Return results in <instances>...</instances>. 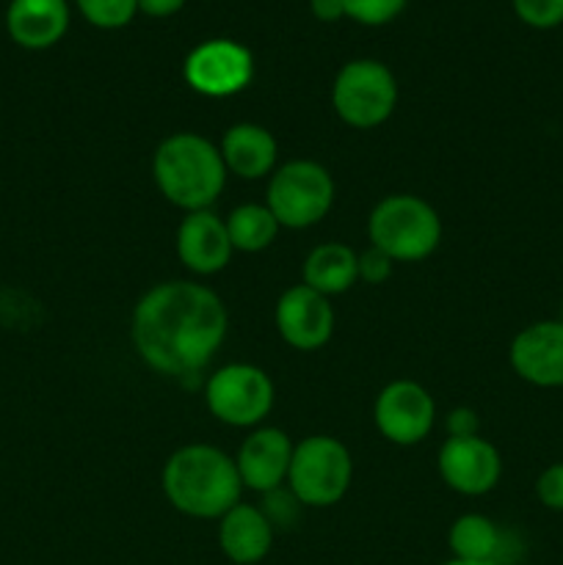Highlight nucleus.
I'll return each instance as SVG.
<instances>
[{
    "label": "nucleus",
    "instance_id": "1",
    "mask_svg": "<svg viewBox=\"0 0 563 565\" xmlns=\"http://www.w3.org/2000/svg\"><path fill=\"white\" fill-rule=\"evenodd\" d=\"M230 329L224 301L196 281H160L132 309L130 337L144 364L185 379L210 364Z\"/></svg>",
    "mask_w": 563,
    "mask_h": 565
},
{
    "label": "nucleus",
    "instance_id": "2",
    "mask_svg": "<svg viewBox=\"0 0 563 565\" xmlns=\"http://www.w3.org/2000/svg\"><path fill=\"white\" fill-rule=\"evenodd\" d=\"M160 486L174 511L202 522L224 516L241 502L243 491L235 458L213 445H185L171 452Z\"/></svg>",
    "mask_w": 563,
    "mask_h": 565
},
{
    "label": "nucleus",
    "instance_id": "3",
    "mask_svg": "<svg viewBox=\"0 0 563 565\" xmlns=\"http://www.w3.org/2000/svg\"><path fill=\"white\" fill-rule=\"evenodd\" d=\"M152 177L166 202L185 213H196L213 207L230 171L210 138L199 132H174L155 149Z\"/></svg>",
    "mask_w": 563,
    "mask_h": 565
},
{
    "label": "nucleus",
    "instance_id": "4",
    "mask_svg": "<svg viewBox=\"0 0 563 565\" xmlns=\"http://www.w3.org/2000/svg\"><path fill=\"white\" fill-rule=\"evenodd\" d=\"M368 237L392 263H423L439 248L442 218L425 199L392 193L370 213Z\"/></svg>",
    "mask_w": 563,
    "mask_h": 565
},
{
    "label": "nucleus",
    "instance_id": "5",
    "mask_svg": "<svg viewBox=\"0 0 563 565\" xmlns=\"http://www.w3.org/2000/svg\"><path fill=\"white\" fill-rule=\"evenodd\" d=\"M334 193V180L326 166L315 160H287L270 174L265 204L282 230H309L329 215Z\"/></svg>",
    "mask_w": 563,
    "mask_h": 565
},
{
    "label": "nucleus",
    "instance_id": "6",
    "mask_svg": "<svg viewBox=\"0 0 563 565\" xmlns=\"http://www.w3.org/2000/svg\"><path fill=\"white\" fill-rule=\"evenodd\" d=\"M353 461L348 447L334 436H307L293 447L287 486L290 494L307 508H331L348 494Z\"/></svg>",
    "mask_w": 563,
    "mask_h": 565
},
{
    "label": "nucleus",
    "instance_id": "7",
    "mask_svg": "<svg viewBox=\"0 0 563 565\" xmlns=\"http://www.w3.org/2000/svg\"><path fill=\"white\" fill-rule=\"evenodd\" d=\"M334 114L357 130L384 125L397 105V81L386 64L375 58H353L340 66L331 86Z\"/></svg>",
    "mask_w": 563,
    "mask_h": 565
},
{
    "label": "nucleus",
    "instance_id": "8",
    "mask_svg": "<svg viewBox=\"0 0 563 565\" xmlns=\"http://www.w3.org/2000/svg\"><path fill=\"white\" fill-rule=\"evenodd\" d=\"M204 403L219 423L257 428L274 408V381L257 364H224L204 384Z\"/></svg>",
    "mask_w": 563,
    "mask_h": 565
},
{
    "label": "nucleus",
    "instance_id": "9",
    "mask_svg": "<svg viewBox=\"0 0 563 565\" xmlns=\"http://www.w3.org/2000/svg\"><path fill=\"white\" fill-rule=\"evenodd\" d=\"M182 77L202 97H232L252 83L254 55L235 39H208L185 55Z\"/></svg>",
    "mask_w": 563,
    "mask_h": 565
},
{
    "label": "nucleus",
    "instance_id": "10",
    "mask_svg": "<svg viewBox=\"0 0 563 565\" xmlns=\"http://www.w3.org/2000/svg\"><path fill=\"white\" fill-rule=\"evenodd\" d=\"M373 419L386 441L412 447L428 439V434L434 430L436 403L431 392L417 381H392L375 397Z\"/></svg>",
    "mask_w": 563,
    "mask_h": 565
},
{
    "label": "nucleus",
    "instance_id": "11",
    "mask_svg": "<svg viewBox=\"0 0 563 565\" xmlns=\"http://www.w3.org/2000/svg\"><path fill=\"white\" fill-rule=\"evenodd\" d=\"M447 489L464 497H484L497 489L502 478V458L497 447L480 434L447 436L436 458Z\"/></svg>",
    "mask_w": 563,
    "mask_h": 565
},
{
    "label": "nucleus",
    "instance_id": "12",
    "mask_svg": "<svg viewBox=\"0 0 563 565\" xmlns=\"http://www.w3.org/2000/svg\"><path fill=\"white\" fill-rule=\"evenodd\" d=\"M508 362L513 373L539 390H561L563 386V323L561 320H539L519 331L508 348Z\"/></svg>",
    "mask_w": 563,
    "mask_h": 565
},
{
    "label": "nucleus",
    "instance_id": "13",
    "mask_svg": "<svg viewBox=\"0 0 563 565\" xmlns=\"http://www.w3.org/2000/svg\"><path fill=\"white\" fill-rule=\"evenodd\" d=\"M274 323L282 340L296 351H318L334 334V309L329 298L296 285L285 290L276 301Z\"/></svg>",
    "mask_w": 563,
    "mask_h": 565
},
{
    "label": "nucleus",
    "instance_id": "14",
    "mask_svg": "<svg viewBox=\"0 0 563 565\" xmlns=\"http://www.w3.org/2000/svg\"><path fill=\"white\" fill-rule=\"evenodd\" d=\"M293 441L279 428H254L243 439L241 450L235 456L237 475H241L243 489H252L257 494H270L287 483L293 461Z\"/></svg>",
    "mask_w": 563,
    "mask_h": 565
},
{
    "label": "nucleus",
    "instance_id": "15",
    "mask_svg": "<svg viewBox=\"0 0 563 565\" xmlns=\"http://www.w3.org/2000/svg\"><path fill=\"white\" fill-rule=\"evenodd\" d=\"M232 254L235 248H232L224 218H219L213 210L185 213V218L177 226V257L191 274H219L230 265Z\"/></svg>",
    "mask_w": 563,
    "mask_h": 565
},
{
    "label": "nucleus",
    "instance_id": "16",
    "mask_svg": "<svg viewBox=\"0 0 563 565\" xmlns=\"http://www.w3.org/2000/svg\"><path fill=\"white\" fill-rule=\"evenodd\" d=\"M66 0H11L6 9V31L22 50H50L70 31Z\"/></svg>",
    "mask_w": 563,
    "mask_h": 565
},
{
    "label": "nucleus",
    "instance_id": "17",
    "mask_svg": "<svg viewBox=\"0 0 563 565\" xmlns=\"http://www.w3.org/2000/svg\"><path fill=\"white\" fill-rule=\"evenodd\" d=\"M219 546L226 561L235 565L263 563L274 546V524L263 508L237 502L219 519Z\"/></svg>",
    "mask_w": 563,
    "mask_h": 565
},
{
    "label": "nucleus",
    "instance_id": "18",
    "mask_svg": "<svg viewBox=\"0 0 563 565\" xmlns=\"http://www.w3.org/2000/svg\"><path fill=\"white\" fill-rule=\"evenodd\" d=\"M219 152L230 174L241 180H263L276 171L279 147L270 130L257 121H237L221 136Z\"/></svg>",
    "mask_w": 563,
    "mask_h": 565
},
{
    "label": "nucleus",
    "instance_id": "19",
    "mask_svg": "<svg viewBox=\"0 0 563 565\" xmlns=\"http://www.w3.org/2000/svg\"><path fill=\"white\" fill-rule=\"evenodd\" d=\"M301 285L331 298L348 292L359 281V254L346 243H320L301 265Z\"/></svg>",
    "mask_w": 563,
    "mask_h": 565
},
{
    "label": "nucleus",
    "instance_id": "20",
    "mask_svg": "<svg viewBox=\"0 0 563 565\" xmlns=\"http://www.w3.org/2000/svg\"><path fill=\"white\" fill-rule=\"evenodd\" d=\"M447 546L456 561L495 563L500 565V555L506 550V535L484 513H464L450 524Z\"/></svg>",
    "mask_w": 563,
    "mask_h": 565
},
{
    "label": "nucleus",
    "instance_id": "21",
    "mask_svg": "<svg viewBox=\"0 0 563 565\" xmlns=\"http://www.w3.org/2000/svg\"><path fill=\"white\" fill-rule=\"evenodd\" d=\"M226 232H230V241L235 252L243 254H257L265 252L268 246H274L276 235H279V221L274 218V213L268 210V204L248 202L241 207L232 210L224 218Z\"/></svg>",
    "mask_w": 563,
    "mask_h": 565
},
{
    "label": "nucleus",
    "instance_id": "22",
    "mask_svg": "<svg viewBox=\"0 0 563 565\" xmlns=\"http://www.w3.org/2000/svg\"><path fill=\"white\" fill-rule=\"evenodd\" d=\"M83 20L103 31H119L138 14V0H75Z\"/></svg>",
    "mask_w": 563,
    "mask_h": 565
},
{
    "label": "nucleus",
    "instance_id": "23",
    "mask_svg": "<svg viewBox=\"0 0 563 565\" xmlns=\"http://www.w3.org/2000/svg\"><path fill=\"white\" fill-rule=\"evenodd\" d=\"M342 6H346L348 20L359 22V25L379 28L401 17L408 0H342Z\"/></svg>",
    "mask_w": 563,
    "mask_h": 565
},
{
    "label": "nucleus",
    "instance_id": "24",
    "mask_svg": "<svg viewBox=\"0 0 563 565\" xmlns=\"http://www.w3.org/2000/svg\"><path fill=\"white\" fill-rule=\"evenodd\" d=\"M519 22L535 31H552L563 25V0H511Z\"/></svg>",
    "mask_w": 563,
    "mask_h": 565
},
{
    "label": "nucleus",
    "instance_id": "25",
    "mask_svg": "<svg viewBox=\"0 0 563 565\" xmlns=\"http://www.w3.org/2000/svg\"><path fill=\"white\" fill-rule=\"evenodd\" d=\"M535 497L546 511L563 513V461L550 463L535 478Z\"/></svg>",
    "mask_w": 563,
    "mask_h": 565
},
{
    "label": "nucleus",
    "instance_id": "26",
    "mask_svg": "<svg viewBox=\"0 0 563 565\" xmlns=\"http://www.w3.org/2000/svg\"><path fill=\"white\" fill-rule=\"evenodd\" d=\"M392 265L395 263L384 252L370 246L368 252L359 254V279L368 281V285H384L392 276Z\"/></svg>",
    "mask_w": 563,
    "mask_h": 565
},
{
    "label": "nucleus",
    "instance_id": "27",
    "mask_svg": "<svg viewBox=\"0 0 563 565\" xmlns=\"http://www.w3.org/2000/svg\"><path fill=\"white\" fill-rule=\"evenodd\" d=\"M445 425L447 436H475L478 434V414L472 408H453Z\"/></svg>",
    "mask_w": 563,
    "mask_h": 565
},
{
    "label": "nucleus",
    "instance_id": "28",
    "mask_svg": "<svg viewBox=\"0 0 563 565\" xmlns=\"http://www.w3.org/2000/svg\"><path fill=\"white\" fill-rule=\"evenodd\" d=\"M188 0H138V11L155 20H163V17H174L177 11H182Z\"/></svg>",
    "mask_w": 563,
    "mask_h": 565
},
{
    "label": "nucleus",
    "instance_id": "29",
    "mask_svg": "<svg viewBox=\"0 0 563 565\" xmlns=\"http://www.w3.org/2000/svg\"><path fill=\"white\" fill-rule=\"evenodd\" d=\"M309 9H312L315 20L320 22H337L346 17V6H342V0H309Z\"/></svg>",
    "mask_w": 563,
    "mask_h": 565
},
{
    "label": "nucleus",
    "instance_id": "30",
    "mask_svg": "<svg viewBox=\"0 0 563 565\" xmlns=\"http://www.w3.org/2000/svg\"><path fill=\"white\" fill-rule=\"evenodd\" d=\"M442 565H495V563H472V561H456V557H450V561H445Z\"/></svg>",
    "mask_w": 563,
    "mask_h": 565
},
{
    "label": "nucleus",
    "instance_id": "31",
    "mask_svg": "<svg viewBox=\"0 0 563 565\" xmlns=\"http://www.w3.org/2000/svg\"><path fill=\"white\" fill-rule=\"evenodd\" d=\"M557 320H561V323H563V303H561V315H557Z\"/></svg>",
    "mask_w": 563,
    "mask_h": 565
}]
</instances>
